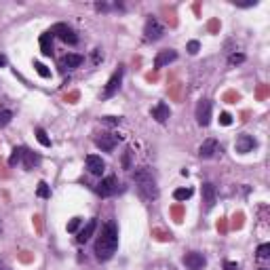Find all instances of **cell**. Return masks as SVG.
Instances as JSON below:
<instances>
[{
    "label": "cell",
    "instance_id": "6da1fadb",
    "mask_svg": "<svg viewBox=\"0 0 270 270\" xmlns=\"http://www.w3.org/2000/svg\"><path fill=\"white\" fill-rule=\"evenodd\" d=\"M116 249H118V226L114 222H108L102 228V234L95 241V247H93L95 258L99 262H106L116 253Z\"/></svg>",
    "mask_w": 270,
    "mask_h": 270
},
{
    "label": "cell",
    "instance_id": "7a4b0ae2",
    "mask_svg": "<svg viewBox=\"0 0 270 270\" xmlns=\"http://www.w3.org/2000/svg\"><path fill=\"white\" fill-rule=\"evenodd\" d=\"M133 182H135L141 198H146V201H156V198H159V186H156V179H154V175H152V171L148 167L135 169Z\"/></svg>",
    "mask_w": 270,
    "mask_h": 270
},
{
    "label": "cell",
    "instance_id": "3957f363",
    "mask_svg": "<svg viewBox=\"0 0 270 270\" xmlns=\"http://www.w3.org/2000/svg\"><path fill=\"white\" fill-rule=\"evenodd\" d=\"M51 32H53V36L64 40L66 45H78V34H76L74 27H70L68 23H55L51 27Z\"/></svg>",
    "mask_w": 270,
    "mask_h": 270
},
{
    "label": "cell",
    "instance_id": "277c9868",
    "mask_svg": "<svg viewBox=\"0 0 270 270\" xmlns=\"http://www.w3.org/2000/svg\"><path fill=\"white\" fill-rule=\"evenodd\" d=\"M118 177L116 175H108V177H104L102 182L95 186V192L102 196V198H108V196H114L116 192H118Z\"/></svg>",
    "mask_w": 270,
    "mask_h": 270
},
{
    "label": "cell",
    "instance_id": "5b68a950",
    "mask_svg": "<svg viewBox=\"0 0 270 270\" xmlns=\"http://www.w3.org/2000/svg\"><path fill=\"white\" fill-rule=\"evenodd\" d=\"M163 34H165L163 23L156 19V17H148V21H146V25H144V38H146L148 42H156V40L163 38Z\"/></svg>",
    "mask_w": 270,
    "mask_h": 270
},
{
    "label": "cell",
    "instance_id": "8992f818",
    "mask_svg": "<svg viewBox=\"0 0 270 270\" xmlns=\"http://www.w3.org/2000/svg\"><path fill=\"white\" fill-rule=\"evenodd\" d=\"M123 74H125V68L123 66H118V70H114V74L110 76V80L106 82V87H104V93H102V97H112V95H116L118 93V89H121V82H123Z\"/></svg>",
    "mask_w": 270,
    "mask_h": 270
},
{
    "label": "cell",
    "instance_id": "52a82bcc",
    "mask_svg": "<svg viewBox=\"0 0 270 270\" xmlns=\"http://www.w3.org/2000/svg\"><path fill=\"white\" fill-rule=\"evenodd\" d=\"M255 148H258V139H255L253 135H249V133H241L236 137V141H234V150L238 154H247V152H251Z\"/></svg>",
    "mask_w": 270,
    "mask_h": 270
},
{
    "label": "cell",
    "instance_id": "ba28073f",
    "mask_svg": "<svg viewBox=\"0 0 270 270\" xmlns=\"http://www.w3.org/2000/svg\"><path fill=\"white\" fill-rule=\"evenodd\" d=\"M184 266H186L188 270H203L207 266V258L201 253V251H190L184 255Z\"/></svg>",
    "mask_w": 270,
    "mask_h": 270
},
{
    "label": "cell",
    "instance_id": "9c48e42d",
    "mask_svg": "<svg viewBox=\"0 0 270 270\" xmlns=\"http://www.w3.org/2000/svg\"><path fill=\"white\" fill-rule=\"evenodd\" d=\"M123 137L121 135H114V133H102L99 137H95V146L99 150H104V152H112L116 146H118V141Z\"/></svg>",
    "mask_w": 270,
    "mask_h": 270
},
{
    "label": "cell",
    "instance_id": "30bf717a",
    "mask_svg": "<svg viewBox=\"0 0 270 270\" xmlns=\"http://www.w3.org/2000/svg\"><path fill=\"white\" fill-rule=\"evenodd\" d=\"M196 123L201 127H207L211 123V102L209 99H201L196 104Z\"/></svg>",
    "mask_w": 270,
    "mask_h": 270
},
{
    "label": "cell",
    "instance_id": "8fae6325",
    "mask_svg": "<svg viewBox=\"0 0 270 270\" xmlns=\"http://www.w3.org/2000/svg\"><path fill=\"white\" fill-rule=\"evenodd\" d=\"M175 59H177V51H173V49H163V51L156 53V57H154V68L161 70V68L169 66V64H173Z\"/></svg>",
    "mask_w": 270,
    "mask_h": 270
},
{
    "label": "cell",
    "instance_id": "7c38bea8",
    "mask_svg": "<svg viewBox=\"0 0 270 270\" xmlns=\"http://www.w3.org/2000/svg\"><path fill=\"white\" fill-rule=\"evenodd\" d=\"M87 169H89V173H93V175H102L104 169H106V163H104L102 156L89 154L87 156Z\"/></svg>",
    "mask_w": 270,
    "mask_h": 270
},
{
    "label": "cell",
    "instance_id": "4fadbf2b",
    "mask_svg": "<svg viewBox=\"0 0 270 270\" xmlns=\"http://www.w3.org/2000/svg\"><path fill=\"white\" fill-rule=\"evenodd\" d=\"M220 152V144L216 139H207V141H203V146L198 148V156L201 159H213Z\"/></svg>",
    "mask_w": 270,
    "mask_h": 270
},
{
    "label": "cell",
    "instance_id": "5bb4252c",
    "mask_svg": "<svg viewBox=\"0 0 270 270\" xmlns=\"http://www.w3.org/2000/svg\"><path fill=\"white\" fill-rule=\"evenodd\" d=\"M82 62H84L82 55H78V53H66L64 57L59 59V68H62V70H74V68H78Z\"/></svg>",
    "mask_w": 270,
    "mask_h": 270
},
{
    "label": "cell",
    "instance_id": "9a60e30c",
    "mask_svg": "<svg viewBox=\"0 0 270 270\" xmlns=\"http://www.w3.org/2000/svg\"><path fill=\"white\" fill-rule=\"evenodd\" d=\"M216 196H218L216 186H213L211 182H205L203 184V203H205V209L207 211L213 209V205H216Z\"/></svg>",
    "mask_w": 270,
    "mask_h": 270
},
{
    "label": "cell",
    "instance_id": "2e32d148",
    "mask_svg": "<svg viewBox=\"0 0 270 270\" xmlns=\"http://www.w3.org/2000/svg\"><path fill=\"white\" fill-rule=\"evenodd\" d=\"M152 118L156 121V123H167L169 121V116H171V110H169V106L165 104V102H159L154 108H152Z\"/></svg>",
    "mask_w": 270,
    "mask_h": 270
},
{
    "label": "cell",
    "instance_id": "e0dca14e",
    "mask_svg": "<svg viewBox=\"0 0 270 270\" xmlns=\"http://www.w3.org/2000/svg\"><path fill=\"white\" fill-rule=\"evenodd\" d=\"M53 40H55V36H53V32L49 30V32H42L40 34V53L45 55V57H51L53 55Z\"/></svg>",
    "mask_w": 270,
    "mask_h": 270
},
{
    "label": "cell",
    "instance_id": "ac0fdd59",
    "mask_svg": "<svg viewBox=\"0 0 270 270\" xmlns=\"http://www.w3.org/2000/svg\"><path fill=\"white\" fill-rule=\"evenodd\" d=\"M95 230H97V220H89V222H87V226H84V228L78 232L76 241H78L80 245H82V243H87V241L95 234Z\"/></svg>",
    "mask_w": 270,
    "mask_h": 270
},
{
    "label": "cell",
    "instance_id": "d6986e66",
    "mask_svg": "<svg viewBox=\"0 0 270 270\" xmlns=\"http://www.w3.org/2000/svg\"><path fill=\"white\" fill-rule=\"evenodd\" d=\"M21 163H23V167H25V169H34V167L40 163V156H38V154H34L32 150L23 148V159H21Z\"/></svg>",
    "mask_w": 270,
    "mask_h": 270
},
{
    "label": "cell",
    "instance_id": "ffe728a7",
    "mask_svg": "<svg viewBox=\"0 0 270 270\" xmlns=\"http://www.w3.org/2000/svg\"><path fill=\"white\" fill-rule=\"evenodd\" d=\"M36 139H38V144H40V146H45V148H51V139H49L47 131L42 129V127H36Z\"/></svg>",
    "mask_w": 270,
    "mask_h": 270
},
{
    "label": "cell",
    "instance_id": "44dd1931",
    "mask_svg": "<svg viewBox=\"0 0 270 270\" xmlns=\"http://www.w3.org/2000/svg\"><path fill=\"white\" fill-rule=\"evenodd\" d=\"M192 194H194L192 188H177V190L173 192V198H175V201H188Z\"/></svg>",
    "mask_w": 270,
    "mask_h": 270
},
{
    "label": "cell",
    "instance_id": "7402d4cb",
    "mask_svg": "<svg viewBox=\"0 0 270 270\" xmlns=\"http://www.w3.org/2000/svg\"><path fill=\"white\" fill-rule=\"evenodd\" d=\"M21 159H23V148H15V150H13V154L9 156V165L11 167H17L21 163Z\"/></svg>",
    "mask_w": 270,
    "mask_h": 270
},
{
    "label": "cell",
    "instance_id": "603a6c76",
    "mask_svg": "<svg viewBox=\"0 0 270 270\" xmlns=\"http://www.w3.org/2000/svg\"><path fill=\"white\" fill-rule=\"evenodd\" d=\"M255 258H258L260 262L268 260V258H270V245H268V243H262V245L258 247V251H255Z\"/></svg>",
    "mask_w": 270,
    "mask_h": 270
},
{
    "label": "cell",
    "instance_id": "cb8c5ba5",
    "mask_svg": "<svg viewBox=\"0 0 270 270\" xmlns=\"http://www.w3.org/2000/svg\"><path fill=\"white\" fill-rule=\"evenodd\" d=\"M36 194L40 198H51V188L47 182H38V188H36Z\"/></svg>",
    "mask_w": 270,
    "mask_h": 270
},
{
    "label": "cell",
    "instance_id": "d4e9b609",
    "mask_svg": "<svg viewBox=\"0 0 270 270\" xmlns=\"http://www.w3.org/2000/svg\"><path fill=\"white\" fill-rule=\"evenodd\" d=\"M34 70L38 72V76L42 78H51V70L45 66V64H40V62H34Z\"/></svg>",
    "mask_w": 270,
    "mask_h": 270
},
{
    "label": "cell",
    "instance_id": "484cf974",
    "mask_svg": "<svg viewBox=\"0 0 270 270\" xmlns=\"http://www.w3.org/2000/svg\"><path fill=\"white\" fill-rule=\"evenodd\" d=\"M11 121H13V112L11 110H0V129L7 127Z\"/></svg>",
    "mask_w": 270,
    "mask_h": 270
},
{
    "label": "cell",
    "instance_id": "4316f807",
    "mask_svg": "<svg viewBox=\"0 0 270 270\" xmlns=\"http://www.w3.org/2000/svg\"><path fill=\"white\" fill-rule=\"evenodd\" d=\"M135 152L131 150V148H127L125 150V154H123V169H131V156H133Z\"/></svg>",
    "mask_w": 270,
    "mask_h": 270
},
{
    "label": "cell",
    "instance_id": "83f0119b",
    "mask_svg": "<svg viewBox=\"0 0 270 270\" xmlns=\"http://www.w3.org/2000/svg\"><path fill=\"white\" fill-rule=\"evenodd\" d=\"M80 224H82V218H72V222L68 224V232H76L80 228Z\"/></svg>",
    "mask_w": 270,
    "mask_h": 270
},
{
    "label": "cell",
    "instance_id": "f1b7e54d",
    "mask_svg": "<svg viewBox=\"0 0 270 270\" xmlns=\"http://www.w3.org/2000/svg\"><path fill=\"white\" fill-rule=\"evenodd\" d=\"M186 49H188V53H190V55H196L198 51H201V42H198V40H190Z\"/></svg>",
    "mask_w": 270,
    "mask_h": 270
},
{
    "label": "cell",
    "instance_id": "f546056e",
    "mask_svg": "<svg viewBox=\"0 0 270 270\" xmlns=\"http://www.w3.org/2000/svg\"><path fill=\"white\" fill-rule=\"evenodd\" d=\"M243 62H245V55H243V53H238V55L234 53V55H230V59H228L230 66H234V64H243Z\"/></svg>",
    "mask_w": 270,
    "mask_h": 270
},
{
    "label": "cell",
    "instance_id": "4dcf8cb0",
    "mask_svg": "<svg viewBox=\"0 0 270 270\" xmlns=\"http://www.w3.org/2000/svg\"><path fill=\"white\" fill-rule=\"evenodd\" d=\"M220 123L224 127H228V125H232V116L228 114V112H222V114H220Z\"/></svg>",
    "mask_w": 270,
    "mask_h": 270
},
{
    "label": "cell",
    "instance_id": "1f68e13d",
    "mask_svg": "<svg viewBox=\"0 0 270 270\" xmlns=\"http://www.w3.org/2000/svg\"><path fill=\"white\" fill-rule=\"evenodd\" d=\"M104 123H106V125H118V123H121V118H116V116H106V118H104Z\"/></svg>",
    "mask_w": 270,
    "mask_h": 270
},
{
    "label": "cell",
    "instance_id": "d6a6232c",
    "mask_svg": "<svg viewBox=\"0 0 270 270\" xmlns=\"http://www.w3.org/2000/svg\"><path fill=\"white\" fill-rule=\"evenodd\" d=\"M224 270H241V268L234 262H224Z\"/></svg>",
    "mask_w": 270,
    "mask_h": 270
},
{
    "label": "cell",
    "instance_id": "836d02e7",
    "mask_svg": "<svg viewBox=\"0 0 270 270\" xmlns=\"http://www.w3.org/2000/svg\"><path fill=\"white\" fill-rule=\"evenodd\" d=\"M99 62H102V51L95 49V53H93V64H99Z\"/></svg>",
    "mask_w": 270,
    "mask_h": 270
},
{
    "label": "cell",
    "instance_id": "e575fe53",
    "mask_svg": "<svg viewBox=\"0 0 270 270\" xmlns=\"http://www.w3.org/2000/svg\"><path fill=\"white\" fill-rule=\"evenodd\" d=\"M5 66H7V57H5L3 53H0V68H5Z\"/></svg>",
    "mask_w": 270,
    "mask_h": 270
},
{
    "label": "cell",
    "instance_id": "d590c367",
    "mask_svg": "<svg viewBox=\"0 0 270 270\" xmlns=\"http://www.w3.org/2000/svg\"><path fill=\"white\" fill-rule=\"evenodd\" d=\"M260 270H268V268H266V266H262V268H260Z\"/></svg>",
    "mask_w": 270,
    "mask_h": 270
},
{
    "label": "cell",
    "instance_id": "8d00e7d4",
    "mask_svg": "<svg viewBox=\"0 0 270 270\" xmlns=\"http://www.w3.org/2000/svg\"><path fill=\"white\" fill-rule=\"evenodd\" d=\"M0 268H3V262H0Z\"/></svg>",
    "mask_w": 270,
    "mask_h": 270
}]
</instances>
